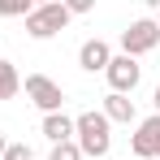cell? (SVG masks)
I'll return each mask as SVG.
<instances>
[{"label":"cell","mask_w":160,"mask_h":160,"mask_svg":"<svg viewBox=\"0 0 160 160\" xmlns=\"http://www.w3.org/2000/svg\"><path fill=\"white\" fill-rule=\"evenodd\" d=\"M108 121L104 112H78L74 117V143H78V152H82V160H104L108 156V147H112V134H108Z\"/></svg>","instance_id":"obj_1"},{"label":"cell","mask_w":160,"mask_h":160,"mask_svg":"<svg viewBox=\"0 0 160 160\" xmlns=\"http://www.w3.org/2000/svg\"><path fill=\"white\" fill-rule=\"evenodd\" d=\"M69 9L61 4V0H48V4H35L26 13V35L30 39H52V35H61V30L69 26Z\"/></svg>","instance_id":"obj_2"},{"label":"cell","mask_w":160,"mask_h":160,"mask_svg":"<svg viewBox=\"0 0 160 160\" xmlns=\"http://www.w3.org/2000/svg\"><path fill=\"white\" fill-rule=\"evenodd\" d=\"M160 43V26H156V18H138V22H130V26L121 30V52L126 56H147L152 48Z\"/></svg>","instance_id":"obj_3"},{"label":"cell","mask_w":160,"mask_h":160,"mask_svg":"<svg viewBox=\"0 0 160 160\" xmlns=\"http://www.w3.org/2000/svg\"><path fill=\"white\" fill-rule=\"evenodd\" d=\"M22 87H26V100L39 108V112H61V104H65L61 82H52L48 74H26V78H22Z\"/></svg>","instance_id":"obj_4"},{"label":"cell","mask_w":160,"mask_h":160,"mask_svg":"<svg viewBox=\"0 0 160 160\" xmlns=\"http://www.w3.org/2000/svg\"><path fill=\"white\" fill-rule=\"evenodd\" d=\"M104 78H108V87H112V91H121V95H130L134 87H138V78H143V65H138L134 56H126V52H117V56H112V61H108Z\"/></svg>","instance_id":"obj_5"},{"label":"cell","mask_w":160,"mask_h":160,"mask_svg":"<svg viewBox=\"0 0 160 160\" xmlns=\"http://www.w3.org/2000/svg\"><path fill=\"white\" fill-rule=\"evenodd\" d=\"M156 143H160V112H152V117L138 121V130L130 134V152L138 160H152L156 156Z\"/></svg>","instance_id":"obj_6"},{"label":"cell","mask_w":160,"mask_h":160,"mask_svg":"<svg viewBox=\"0 0 160 160\" xmlns=\"http://www.w3.org/2000/svg\"><path fill=\"white\" fill-rule=\"evenodd\" d=\"M108 61H112V48H108L104 39H87V43L78 48V65L87 69V74H104Z\"/></svg>","instance_id":"obj_7"},{"label":"cell","mask_w":160,"mask_h":160,"mask_svg":"<svg viewBox=\"0 0 160 160\" xmlns=\"http://www.w3.org/2000/svg\"><path fill=\"white\" fill-rule=\"evenodd\" d=\"M100 112H104L108 121H121V126H130V121H134V100H130V95H121V91H108Z\"/></svg>","instance_id":"obj_8"},{"label":"cell","mask_w":160,"mask_h":160,"mask_svg":"<svg viewBox=\"0 0 160 160\" xmlns=\"http://www.w3.org/2000/svg\"><path fill=\"white\" fill-rule=\"evenodd\" d=\"M43 138L48 143H65V138H74V117H65V112H43Z\"/></svg>","instance_id":"obj_9"},{"label":"cell","mask_w":160,"mask_h":160,"mask_svg":"<svg viewBox=\"0 0 160 160\" xmlns=\"http://www.w3.org/2000/svg\"><path fill=\"white\" fill-rule=\"evenodd\" d=\"M22 91V74H18V65L13 61H0V100H13Z\"/></svg>","instance_id":"obj_10"},{"label":"cell","mask_w":160,"mask_h":160,"mask_svg":"<svg viewBox=\"0 0 160 160\" xmlns=\"http://www.w3.org/2000/svg\"><path fill=\"white\" fill-rule=\"evenodd\" d=\"M48 160H82V152H78L74 138H65V143H52V156Z\"/></svg>","instance_id":"obj_11"},{"label":"cell","mask_w":160,"mask_h":160,"mask_svg":"<svg viewBox=\"0 0 160 160\" xmlns=\"http://www.w3.org/2000/svg\"><path fill=\"white\" fill-rule=\"evenodd\" d=\"M30 9H35L30 0H0V18H26Z\"/></svg>","instance_id":"obj_12"},{"label":"cell","mask_w":160,"mask_h":160,"mask_svg":"<svg viewBox=\"0 0 160 160\" xmlns=\"http://www.w3.org/2000/svg\"><path fill=\"white\" fill-rule=\"evenodd\" d=\"M0 160H35V152H30L26 143H9V147H4V156Z\"/></svg>","instance_id":"obj_13"},{"label":"cell","mask_w":160,"mask_h":160,"mask_svg":"<svg viewBox=\"0 0 160 160\" xmlns=\"http://www.w3.org/2000/svg\"><path fill=\"white\" fill-rule=\"evenodd\" d=\"M61 4H65V9H69L74 18H78V13H91V9H95V0H61Z\"/></svg>","instance_id":"obj_14"},{"label":"cell","mask_w":160,"mask_h":160,"mask_svg":"<svg viewBox=\"0 0 160 160\" xmlns=\"http://www.w3.org/2000/svg\"><path fill=\"white\" fill-rule=\"evenodd\" d=\"M152 104H156V112H160V87H156V91H152Z\"/></svg>","instance_id":"obj_15"},{"label":"cell","mask_w":160,"mask_h":160,"mask_svg":"<svg viewBox=\"0 0 160 160\" xmlns=\"http://www.w3.org/2000/svg\"><path fill=\"white\" fill-rule=\"evenodd\" d=\"M4 147H9V138H4V130H0V156H4Z\"/></svg>","instance_id":"obj_16"},{"label":"cell","mask_w":160,"mask_h":160,"mask_svg":"<svg viewBox=\"0 0 160 160\" xmlns=\"http://www.w3.org/2000/svg\"><path fill=\"white\" fill-rule=\"evenodd\" d=\"M147 9H156V13H160V0H147Z\"/></svg>","instance_id":"obj_17"},{"label":"cell","mask_w":160,"mask_h":160,"mask_svg":"<svg viewBox=\"0 0 160 160\" xmlns=\"http://www.w3.org/2000/svg\"><path fill=\"white\" fill-rule=\"evenodd\" d=\"M30 4H48V0H30Z\"/></svg>","instance_id":"obj_18"},{"label":"cell","mask_w":160,"mask_h":160,"mask_svg":"<svg viewBox=\"0 0 160 160\" xmlns=\"http://www.w3.org/2000/svg\"><path fill=\"white\" fill-rule=\"evenodd\" d=\"M156 160H160V143H156Z\"/></svg>","instance_id":"obj_19"},{"label":"cell","mask_w":160,"mask_h":160,"mask_svg":"<svg viewBox=\"0 0 160 160\" xmlns=\"http://www.w3.org/2000/svg\"><path fill=\"white\" fill-rule=\"evenodd\" d=\"M156 26H160V13H156Z\"/></svg>","instance_id":"obj_20"},{"label":"cell","mask_w":160,"mask_h":160,"mask_svg":"<svg viewBox=\"0 0 160 160\" xmlns=\"http://www.w3.org/2000/svg\"><path fill=\"white\" fill-rule=\"evenodd\" d=\"M152 160H156V156H152Z\"/></svg>","instance_id":"obj_21"}]
</instances>
